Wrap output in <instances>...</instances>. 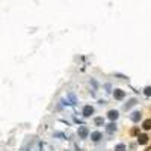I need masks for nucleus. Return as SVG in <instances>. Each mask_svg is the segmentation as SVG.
<instances>
[{
	"label": "nucleus",
	"mask_w": 151,
	"mask_h": 151,
	"mask_svg": "<svg viewBox=\"0 0 151 151\" xmlns=\"http://www.w3.org/2000/svg\"><path fill=\"white\" fill-rule=\"evenodd\" d=\"M82 115H83L85 118H89V116H92V115H94V107H92L91 104H86V106L82 109Z\"/></svg>",
	"instance_id": "7ed1b4c3"
},
{
	"label": "nucleus",
	"mask_w": 151,
	"mask_h": 151,
	"mask_svg": "<svg viewBox=\"0 0 151 151\" xmlns=\"http://www.w3.org/2000/svg\"><path fill=\"white\" fill-rule=\"evenodd\" d=\"M150 142V136L147 133H139L138 134V144L139 145H147Z\"/></svg>",
	"instance_id": "f03ea898"
},
{
	"label": "nucleus",
	"mask_w": 151,
	"mask_h": 151,
	"mask_svg": "<svg viewBox=\"0 0 151 151\" xmlns=\"http://www.w3.org/2000/svg\"><path fill=\"white\" fill-rule=\"evenodd\" d=\"M106 132H107V133H113V132H116V124H115L113 121H110L107 126H106Z\"/></svg>",
	"instance_id": "6e6552de"
},
{
	"label": "nucleus",
	"mask_w": 151,
	"mask_h": 151,
	"mask_svg": "<svg viewBox=\"0 0 151 151\" xmlns=\"http://www.w3.org/2000/svg\"><path fill=\"white\" fill-rule=\"evenodd\" d=\"M130 119H132L134 124H136V122H139V121L142 119V112H140V110H134V112H132Z\"/></svg>",
	"instance_id": "39448f33"
},
{
	"label": "nucleus",
	"mask_w": 151,
	"mask_h": 151,
	"mask_svg": "<svg viewBox=\"0 0 151 151\" xmlns=\"http://www.w3.org/2000/svg\"><path fill=\"white\" fill-rule=\"evenodd\" d=\"M126 150H127L126 144H118L116 147H115V150H113V151H126Z\"/></svg>",
	"instance_id": "f8f14e48"
},
{
	"label": "nucleus",
	"mask_w": 151,
	"mask_h": 151,
	"mask_svg": "<svg viewBox=\"0 0 151 151\" xmlns=\"http://www.w3.org/2000/svg\"><path fill=\"white\" fill-rule=\"evenodd\" d=\"M144 94L147 97H151V86H147V88H145L144 89Z\"/></svg>",
	"instance_id": "ddd939ff"
},
{
	"label": "nucleus",
	"mask_w": 151,
	"mask_h": 151,
	"mask_svg": "<svg viewBox=\"0 0 151 151\" xmlns=\"http://www.w3.org/2000/svg\"><path fill=\"white\" fill-rule=\"evenodd\" d=\"M113 98L115 100H124L126 98V91H122V89H115L113 91Z\"/></svg>",
	"instance_id": "0eeeda50"
},
{
	"label": "nucleus",
	"mask_w": 151,
	"mask_h": 151,
	"mask_svg": "<svg viewBox=\"0 0 151 151\" xmlns=\"http://www.w3.org/2000/svg\"><path fill=\"white\" fill-rule=\"evenodd\" d=\"M89 138L92 142H100L103 139V133L101 132H92V133H89Z\"/></svg>",
	"instance_id": "423d86ee"
},
{
	"label": "nucleus",
	"mask_w": 151,
	"mask_h": 151,
	"mask_svg": "<svg viewBox=\"0 0 151 151\" xmlns=\"http://www.w3.org/2000/svg\"><path fill=\"white\" fill-rule=\"evenodd\" d=\"M94 124H95L97 127H103L104 126V118H103V116H95V118H94Z\"/></svg>",
	"instance_id": "1a4fd4ad"
},
{
	"label": "nucleus",
	"mask_w": 151,
	"mask_h": 151,
	"mask_svg": "<svg viewBox=\"0 0 151 151\" xmlns=\"http://www.w3.org/2000/svg\"><path fill=\"white\" fill-rule=\"evenodd\" d=\"M136 98H132V100H128V103H126V104H124V109H126V110H128V109H132L133 106H136Z\"/></svg>",
	"instance_id": "9b49d317"
},
{
	"label": "nucleus",
	"mask_w": 151,
	"mask_h": 151,
	"mask_svg": "<svg viewBox=\"0 0 151 151\" xmlns=\"http://www.w3.org/2000/svg\"><path fill=\"white\" fill-rule=\"evenodd\" d=\"M132 134H133V136H138V134H139V130H138V128H133V130H132Z\"/></svg>",
	"instance_id": "4468645a"
},
{
	"label": "nucleus",
	"mask_w": 151,
	"mask_h": 151,
	"mask_svg": "<svg viewBox=\"0 0 151 151\" xmlns=\"http://www.w3.org/2000/svg\"><path fill=\"white\" fill-rule=\"evenodd\" d=\"M118 118H119V112H118L116 109H110V110L107 112V119L109 121H113L115 122Z\"/></svg>",
	"instance_id": "20e7f679"
},
{
	"label": "nucleus",
	"mask_w": 151,
	"mask_h": 151,
	"mask_svg": "<svg viewBox=\"0 0 151 151\" xmlns=\"http://www.w3.org/2000/svg\"><path fill=\"white\" fill-rule=\"evenodd\" d=\"M77 134H79V138L80 139H86L88 136H89V128L86 126H82V127H79V130H77Z\"/></svg>",
	"instance_id": "f257e3e1"
},
{
	"label": "nucleus",
	"mask_w": 151,
	"mask_h": 151,
	"mask_svg": "<svg viewBox=\"0 0 151 151\" xmlns=\"http://www.w3.org/2000/svg\"><path fill=\"white\" fill-rule=\"evenodd\" d=\"M142 128H144L145 132H150L151 130V118H148V119H145L142 122Z\"/></svg>",
	"instance_id": "9d476101"
}]
</instances>
